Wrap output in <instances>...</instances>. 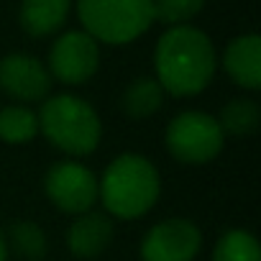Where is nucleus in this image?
<instances>
[{"label":"nucleus","instance_id":"nucleus-7","mask_svg":"<svg viewBox=\"0 0 261 261\" xmlns=\"http://www.w3.org/2000/svg\"><path fill=\"white\" fill-rule=\"evenodd\" d=\"M202 246L200 228L187 218L156 223L141 241V261H195Z\"/></svg>","mask_w":261,"mask_h":261},{"label":"nucleus","instance_id":"nucleus-5","mask_svg":"<svg viewBox=\"0 0 261 261\" xmlns=\"http://www.w3.org/2000/svg\"><path fill=\"white\" fill-rule=\"evenodd\" d=\"M167 149L182 164H207L223 151V130L210 113L185 110L167 125Z\"/></svg>","mask_w":261,"mask_h":261},{"label":"nucleus","instance_id":"nucleus-10","mask_svg":"<svg viewBox=\"0 0 261 261\" xmlns=\"http://www.w3.org/2000/svg\"><path fill=\"white\" fill-rule=\"evenodd\" d=\"M223 67L236 85L246 90H258L261 87V39L258 34L236 36L225 46Z\"/></svg>","mask_w":261,"mask_h":261},{"label":"nucleus","instance_id":"nucleus-19","mask_svg":"<svg viewBox=\"0 0 261 261\" xmlns=\"http://www.w3.org/2000/svg\"><path fill=\"white\" fill-rule=\"evenodd\" d=\"M0 261H8V241L3 233H0Z\"/></svg>","mask_w":261,"mask_h":261},{"label":"nucleus","instance_id":"nucleus-16","mask_svg":"<svg viewBox=\"0 0 261 261\" xmlns=\"http://www.w3.org/2000/svg\"><path fill=\"white\" fill-rule=\"evenodd\" d=\"M213 261H261V248L253 233L248 230H228L218 238Z\"/></svg>","mask_w":261,"mask_h":261},{"label":"nucleus","instance_id":"nucleus-12","mask_svg":"<svg viewBox=\"0 0 261 261\" xmlns=\"http://www.w3.org/2000/svg\"><path fill=\"white\" fill-rule=\"evenodd\" d=\"M72 8V0H21V26L29 36L44 39L57 34Z\"/></svg>","mask_w":261,"mask_h":261},{"label":"nucleus","instance_id":"nucleus-8","mask_svg":"<svg viewBox=\"0 0 261 261\" xmlns=\"http://www.w3.org/2000/svg\"><path fill=\"white\" fill-rule=\"evenodd\" d=\"M44 187L49 200L64 213L82 215L97 202V177L80 162L54 164L46 174Z\"/></svg>","mask_w":261,"mask_h":261},{"label":"nucleus","instance_id":"nucleus-6","mask_svg":"<svg viewBox=\"0 0 261 261\" xmlns=\"http://www.w3.org/2000/svg\"><path fill=\"white\" fill-rule=\"evenodd\" d=\"M100 67V46L85 31L62 34L49 51V74L64 85H85Z\"/></svg>","mask_w":261,"mask_h":261},{"label":"nucleus","instance_id":"nucleus-15","mask_svg":"<svg viewBox=\"0 0 261 261\" xmlns=\"http://www.w3.org/2000/svg\"><path fill=\"white\" fill-rule=\"evenodd\" d=\"M223 134H233V136H248L258 128V120H261V110L253 100H246V97H238V100H230L223 110H220V118H215Z\"/></svg>","mask_w":261,"mask_h":261},{"label":"nucleus","instance_id":"nucleus-1","mask_svg":"<svg viewBox=\"0 0 261 261\" xmlns=\"http://www.w3.org/2000/svg\"><path fill=\"white\" fill-rule=\"evenodd\" d=\"M218 67L215 46L210 36L190 23L167 29L154 49L156 82L174 97L200 95Z\"/></svg>","mask_w":261,"mask_h":261},{"label":"nucleus","instance_id":"nucleus-18","mask_svg":"<svg viewBox=\"0 0 261 261\" xmlns=\"http://www.w3.org/2000/svg\"><path fill=\"white\" fill-rule=\"evenodd\" d=\"M205 6V0H154V18L169 26H185Z\"/></svg>","mask_w":261,"mask_h":261},{"label":"nucleus","instance_id":"nucleus-4","mask_svg":"<svg viewBox=\"0 0 261 261\" xmlns=\"http://www.w3.org/2000/svg\"><path fill=\"white\" fill-rule=\"evenodd\" d=\"M82 31L97 44H130L154 26V0H77Z\"/></svg>","mask_w":261,"mask_h":261},{"label":"nucleus","instance_id":"nucleus-14","mask_svg":"<svg viewBox=\"0 0 261 261\" xmlns=\"http://www.w3.org/2000/svg\"><path fill=\"white\" fill-rule=\"evenodd\" d=\"M39 134V118L26 105H8L0 110V139L6 144H29Z\"/></svg>","mask_w":261,"mask_h":261},{"label":"nucleus","instance_id":"nucleus-3","mask_svg":"<svg viewBox=\"0 0 261 261\" xmlns=\"http://www.w3.org/2000/svg\"><path fill=\"white\" fill-rule=\"evenodd\" d=\"M39 130L51 146L69 156H87L97 149L102 136V123L97 110L74 95H54L41 102Z\"/></svg>","mask_w":261,"mask_h":261},{"label":"nucleus","instance_id":"nucleus-13","mask_svg":"<svg viewBox=\"0 0 261 261\" xmlns=\"http://www.w3.org/2000/svg\"><path fill=\"white\" fill-rule=\"evenodd\" d=\"M164 102V90L162 85L154 80V77H139L134 80L125 92H123V110L128 118H134V120H144V118H151Z\"/></svg>","mask_w":261,"mask_h":261},{"label":"nucleus","instance_id":"nucleus-11","mask_svg":"<svg viewBox=\"0 0 261 261\" xmlns=\"http://www.w3.org/2000/svg\"><path fill=\"white\" fill-rule=\"evenodd\" d=\"M110 241H113V220L110 215L95 213V210L82 213L67 233V246L80 258L100 256L110 246Z\"/></svg>","mask_w":261,"mask_h":261},{"label":"nucleus","instance_id":"nucleus-17","mask_svg":"<svg viewBox=\"0 0 261 261\" xmlns=\"http://www.w3.org/2000/svg\"><path fill=\"white\" fill-rule=\"evenodd\" d=\"M8 236H11L8 243H11V246L16 248V253H21L23 258H29V261H41V258L46 256L49 241H46V233H44L36 223H31V220H18V223L11 225Z\"/></svg>","mask_w":261,"mask_h":261},{"label":"nucleus","instance_id":"nucleus-2","mask_svg":"<svg viewBox=\"0 0 261 261\" xmlns=\"http://www.w3.org/2000/svg\"><path fill=\"white\" fill-rule=\"evenodd\" d=\"M162 192V179L156 167L141 154L115 156L102 179L97 182V197L105 210L120 220H134L146 215Z\"/></svg>","mask_w":261,"mask_h":261},{"label":"nucleus","instance_id":"nucleus-9","mask_svg":"<svg viewBox=\"0 0 261 261\" xmlns=\"http://www.w3.org/2000/svg\"><path fill=\"white\" fill-rule=\"evenodd\" d=\"M49 69L31 54H6L0 59V87L18 102H39L51 92Z\"/></svg>","mask_w":261,"mask_h":261}]
</instances>
